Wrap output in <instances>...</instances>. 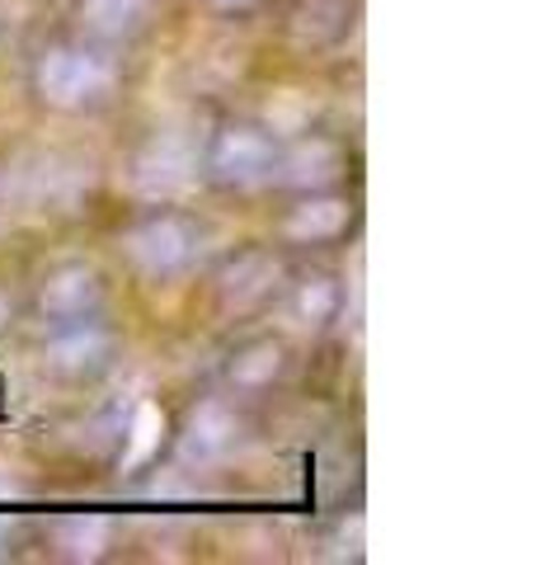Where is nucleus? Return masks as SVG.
<instances>
[{
	"label": "nucleus",
	"mask_w": 536,
	"mask_h": 565,
	"mask_svg": "<svg viewBox=\"0 0 536 565\" xmlns=\"http://www.w3.org/2000/svg\"><path fill=\"white\" fill-rule=\"evenodd\" d=\"M39 81V95L57 109H89V104H104L118 85V66L95 47H52L47 57L33 71Z\"/></svg>",
	"instance_id": "obj_1"
},
{
	"label": "nucleus",
	"mask_w": 536,
	"mask_h": 565,
	"mask_svg": "<svg viewBox=\"0 0 536 565\" xmlns=\"http://www.w3.org/2000/svg\"><path fill=\"white\" fill-rule=\"evenodd\" d=\"M203 166H207L212 180L226 184V189L264 184V180H274V170H278V141L264 128L231 122V128H222L217 137H212Z\"/></svg>",
	"instance_id": "obj_2"
},
{
	"label": "nucleus",
	"mask_w": 536,
	"mask_h": 565,
	"mask_svg": "<svg viewBox=\"0 0 536 565\" xmlns=\"http://www.w3.org/2000/svg\"><path fill=\"white\" fill-rule=\"evenodd\" d=\"M122 245H128V259L137 269L174 274L179 264H189V255H193V226L170 217V212H160V217H147L141 226H132Z\"/></svg>",
	"instance_id": "obj_3"
},
{
	"label": "nucleus",
	"mask_w": 536,
	"mask_h": 565,
	"mask_svg": "<svg viewBox=\"0 0 536 565\" xmlns=\"http://www.w3.org/2000/svg\"><path fill=\"white\" fill-rule=\"evenodd\" d=\"M99 274L85 269V264H62L43 278V292H39V311L47 316L52 326H71V321H85V316L99 311Z\"/></svg>",
	"instance_id": "obj_4"
},
{
	"label": "nucleus",
	"mask_w": 536,
	"mask_h": 565,
	"mask_svg": "<svg viewBox=\"0 0 536 565\" xmlns=\"http://www.w3.org/2000/svg\"><path fill=\"white\" fill-rule=\"evenodd\" d=\"M109 359H114V334L104 330L95 316L57 326V334H52V344H47V363L66 377H89V373H99V367H109Z\"/></svg>",
	"instance_id": "obj_5"
},
{
	"label": "nucleus",
	"mask_w": 536,
	"mask_h": 565,
	"mask_svg": "<svg viewBox=\"0 0 536 565\" xmlns=\"http://www.w3.org/2000/svg\"><path fill=\"white\" fill-rule=\"evenodd\" d=\"M76 20L89 39L118 43V39H132L151 20V0H81Z\"/></svg>",
	"instance_id": "obj_6"
},
{
	"label": "nucleus",
	"mask_w": 536,
	"mask_h": 565,
	"mask_svg": "<svg viewBox=\"0 0 536 565\" xmlns=\"http://www.w3.org/2000/svg\"><path fill=\"white\" fill-rule=\"evenodd\" d=\"M339 170H344V151L325 137H311V141H301V147H292L288 156L278 151L274 174H282V180L297 184V189H320V184H330Z\"/></svg>",
	"instance_id": "obj_7"
},
{
	"label": "nucleus",
	"mask_w": 536,
	"mask_h": 565,
	"mask_svg": "<svg viewBox=\"0 0 536 565\" xmlns=\"http://www.w3.org/2000/svg\"><path fill=\"white\" fill-rule=\"evenodd\" d=\"M231 444H236V415L226 411V405L207 401L193 411L189 419V434H184V452L199 457V462H207V457H222Z\"/></svg>",
	"instance_id": "obj_8"
},
{
	"label": "nucleus",
	"mask_w": 536,
	"mask_h": 565,
	"mask_svg": "<svg viewBox=\"0 0 536 565\" xmlns=\"http://www.w3.org/2000/svg\"><path fill=\"white\" fill-rule=\"evenodd\" d=\"M349 217H353V207L344 199H315V193H311L301 207H292L288 236L292 241H334L349 226Z\"/></svg>",
	"instance_id": "obj_9"
},
{
	"label": "nucleus",
	"mask_w": 536,
	"mask_h": 565,
	"mask_svg": "<svg viewBox=\"0 0 536 565\" xmlns=\"http://www.w3.org/2000/svg\"><path fill=\"white\" fill-rule=\"evenodd\" d=\"M339 307H344V292H339V282L325 278V274L297 282V292H292V321L307 326V330L330 326L334 316H339Z\"/></svg>",
	"instance_id": "obj_10"
},
{
	"label": "nucleus",
	"mask_w": 536,
	"mask_h": 565,
	"mask_svg": "<svg viewBox=\"0 0 536 565\" xmlns=\"http://www.w3.org/2000/svg\"><path fill=\"white\" fill-rule=\"evenodd\" d=\"M278 373H282V349L274 340H259L231 359V382L245 386V392H259V386H268Z\"/></svg>",
	"instance_id": "obj_11"
},
{
	"label": "nucleus",
	"mask_w": 536,
	"mask_h": 565,
	"mask_svg": "<svg viewBox=\"0 0 536 565\" xmlns=\"http://www.w3.org/2000/svg\"><path fill=\"white\" fill-rule=\"evenodd\" d=\"M184 170H189V156L179 151V147H156L147 161H141V184H160V189H174L179 180H184Z\"/></svg>",
	"instance_id": "obj_12"
},
{
	"label": "nucleus",
	"mask_w": 536,
	"mask_h": 565,
	"mask_svg": "<svg viewBox=\"0 0 536 565\" xmlns=\"http://www.w3.org/2000/svg\"><path fill=\"white\" fill-rule=\"evenodd\" d=\"M268 278H274V264L259 259V255H245L236 269L226 274V292L236 297V302H249V297H259L268 288Z\"/></svg>",
	"instance_id": "obj_13"
},
{
	"label": "nucleus",
	"mask_w": 536,
	"mask_h": 565,
	"mask_svg": "<svg viewBox=\"0 0 536 565\" xmlns=\"http://www.w3.org/2000/svg\"><path fill=\"white\" fill-rule=\"evenodd\" d=\"M104 533H109V527H104L99 519H89V523H76L66 533V546H71V556H95L99 552V542H104Z\"/></svg>",
	"instance_id": "obj_14"
},
{
	"label": "nucleus",
	"mask_w": 536,
	"mask_h": 565,
	"mask_svg": "<svg viewBox=\"0 0 536 565\" xmlns=\"http://www.w3.org/2000/svg\"><path fill=\"white\" fill-rule=\"evenodd\" d=\"M6 321H10V302L0 297V330H6Z\"/></svg>",
	"instance_id": "obj_15"
},
{
	"label": "nucleus",
	"mask_w": 536,
	"mask_h": 565,
	"mask_svg": "<svg viewBox=\"0 0 536 565\" xmlns=\"http://www.w3.org/2000/svg\"><path fill=\"white\" fill-rule=\"evenodd\" d=\"M217 6H226V10H240V6H249V0H217Z\"/></svg>",
	"instance_id": "obj_16"
}]
</instances>
